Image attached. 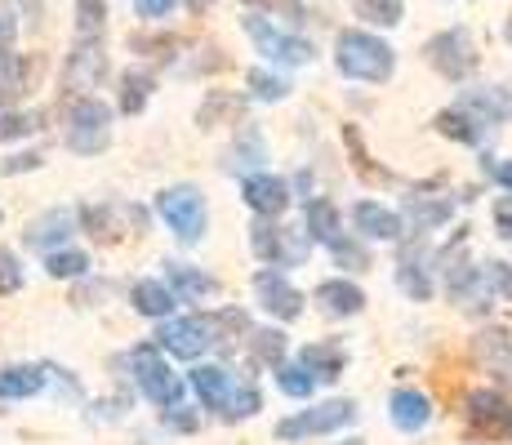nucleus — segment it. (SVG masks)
Instances as JSON below:
<instances>
[{"label": "nucleus", "mask_w": 512, "mask_h": 445, "mask_svg": "<svg viewBox=\"0 0 512 445\" xmlns=\"http://www.w3.org/2000/svg\"><path fill=\"white\" fill-rule=\"evenodd\" d=\"M334 67H339L348 81L379 85L397 72V49L388 41H379L374 32L348 27V32H339V41H334Z\"/></svg>", "instance_id": "f257e3e1"}, {"label": "nucleus", "mask_w": 512, "mask_h": 445, "mask_svg": "<svg viewBox=\"0 0 512 445\" xmlns=\"http://www.w3.org/2000/svg\"><path fill=\"white\" fill-rule=\"evenodd\" d=\"M156 214L165 219V227H170L174 236H179L183 245H196L205 236V196L201 187L192 183H179V187H165L161 196H156Z\"/></svg>", "instance_id": "f03ea898"}, {"label": "nucleus", "mask_w": 512, "mask_h": 445, "mask_svg": "<svg viewBox=\"0 0 512 445\" xmlns=\"http://www.w3.org/2000/svg\"><path fill=\"white\" fill-rule=\"evenodd\" d=\"M245 36H250L254 49H259L268 63H281V67L312 63V41H303V36H294V32H281V27L272 23V18H263V14L245 18Z\"/></svg>", "instance_id": "7ed1b4c3"}, {"label": "nucleus", "mask_w": 512, "mask_h": 445, "mask_svg": "<svg viewBox=\"0 0 512 445\" xmlns=\"http://www.w3.org/2000/svg\"><path fill=\"white\" fill-rule=\"evenodd\" d=\"M112 143V107L98 98H81L72 107V125H67V147L76 156H94Z\"/></svg>", "instance_id": "20e7f679"}, {"label": "nucleus", "mask_w": 512, "mask_h": 445, "mask_svg": "<svg viewBox=\"0 0 512 445\" xmlns=\"http://www.w3.org/2000/svg\"><path fill=\"white\" fill-rule=\"evenodd\" d=\"M428 63L437 67L446 81H464V76L477 72V45H472L468 27H450V32H437L428 45H423Z\"/></svg>", "instance_id": "39448f33"}, {"label": "nucleus", "mask_w": 512, "mask_h": 445, "mask_svg": "<svg viewBox=\"0 0 512 445\" xmlns=\"http://www.w3.org/2000/svg\"><path fill=\"white\" fill-rule=\"evenodd\" d=\"M357 419V405L352 401H326V405H312V410H299L290 419L277 423V437L281 441H299V437H326V432H339Z\"/></svg>", "instance_id": "423d86ee"}, {"label": "nucleus", "mask_w": 512, "mask_h": 445, "mask_svg": "<svg viewBox=\"0 0 512 445\" xmlns=\"http://www.w3.org/2000/svg\"><path fill=\"white\" fill-rule=\"evenodd\" d=\"M161 348L165 352H174V356H183V361H196L210 343H219V321L214 316H165L161 321Z\"/></svg>", "instance_id": "0eeeda50"}, {"label": "nucleus", "mask_w": 512, "mask_h": 445, "mask_svg": "<svg viewBox=\"0 0 512 445\" xmlns=\"http://www.w3.org/2000/svg\"><path fill=\"white\" fill-rule=\"evenodd\" d=\"M250 245H254V254L272 267H294L308 259V250H312V241L303 232H285V227H277L272 219H259L250 227Z\"/></svg>", "instance_id": "6e6552de"}, {"label": "nucleus", "mask_w": 512, "mask_h": 445, "mask_svg": "<svg viewBox=\"0 0 512 445\" xmlns=\"http://www.w3.org/2000/svg\"><path fill=\"white\" fill-rule=\"evenodd\" d=\"M130 370H134L143 397L152 401V405H179L183 383H179V374L165 365V356L156 352V348H139V352H134L130 356Z\"/></svg>", "instance_id": "1a4fd4ad"}, {"label": "nucleus", "mask_w": 512, "mask_h": 445, "mask_svg": "<svg viewBox=\"0 0 512 445\" xmlns=\"http://www.w3.org/2000/svg\"><path fill=\"white\" fill-rule=\"evenodd\" d=\"M468 419L477 432H486V441H512V405L499 392L477 388L468 397Z\"/></svg>", "instance_id": "9d476101"}, {"label": "nucleus", "mask_w": 512, "mask_h": 445, "mask_svg": "<svg viewBox=\"0 0 512 445\" xmlns=\"http://www.w3.org/2000/svg\"><path fill=\"white\" fill-rule=\"evenodd\" d=\"M254 294H259L263 312L277 316V321H294V316L303 312V294L294 290L281 272H259L254 276Z\"/></svg>", "instance_id": "9b49d317"}, {"label": "nucleus", "mask_w": 512, "mask_h": 445, "mask_svg": "<svg viewBox=\"0 0 512 445\" xmlns=\"http://www.w3.org/2000/svg\"><path fill=\"white\" fill-rule=\"evenodd\" d=\"M241 196L254 214H263V219H277V214L290 210V183L277 174H250L241 187Z\"/></svg>", "instance_id": "f8f14e48"}, {"label": "nucleus", "mask_w": 512, "mask_h": 445, "mask_svg": "<svg viewBox=\"0 0 512 445\" xmlns=\"http://www.w3.org/2000/svg\"><path fill=\"white\" fill-rule=\"evenodd\" d=\"M103 76H107L103 45H98V41H81V45L72 49V58H67V72H63L67 89H94Z\"/></svg>", "instance_id": "ddd939ff"}, {"label": "nucleus", "mask_w": 512, "mask_h": 445, "mask_svg": "<svg viewBox=\"0 0 512 445\" xmlns=\"http://www.w3.org/2000/svg\"><path fill=\"white\" fill-rule=\"evenodd\" d=\"M352 223H357V232L366 236V241H397L401 236V214L379 201H361L357 210H352Z\"/></svg>", "instance_id": "4468645a"}, {"label": "nucleus", "mask_w": 512, "mask_h": 445, "mask_svg": "<svg viewBox=\"0 0 512 445\" xmlns=\"http://www.w3.org/2000/svg\"><path fill=\"white\" fill-rule=\"evenodd\" d=\"M388 410H392V423H397L401 432H419V428H428V419H432V401L423 397L419 388H397L388 401Z\"/></svg>", "instance_id": "2eb2a0df"}, {"label": "nucleus", "mask_w": 512, "mask_h": 445, "mask_svg": "<svg viewBox=\"0 0 512 445\" xmlns=\"http://www.w3.org/2000/svg\"><path fill=\"white\" fill-rule=\"evenodd\" d=\"M299 365L312 374V379L330 383L343 374V365H348V352L339 348V343H308V348L299 352Z\"/></svg>", "instance_id": "dca6fc26"}, {"label": "nucleus", "mask_w": 512, "mask_h": 445, "mask_svg": "<svg viewBox=\"0 0 512 445\" xmlns=\"http://www.w3.org/2000/svg\"><path fill=\"white\" fill-rule=\"evenodd\" d=\"M464 112L477 125H504L512 116V98L504 94V89H472V94L464 98Z\"/></svg>", "instance_id": "f3484780"}, {"label": "nucleus", "mask_w": 512, "mask_h": 445, "mask_svg": "<svg viewBox=\"0 0 512 445\" xmlns=\"http://www.w3.org/2000/svg\"><path fill=\"white\" fill-rule=\"evenodd\" d=\"M317 303L330 316H357L361 308H366V294H361L352 281H321L317 285Z\"/></svg>", "instance_id": "a211bd4d"}, {"label": "nucleus", "mask_w": 512, "mask_h": 445, "mask_svg": "<svg viewBox=\"0 0 512 445\" xmlns=\"http://www.w3.org/2000/svg\"><path fill=\"white\" fill-rule=\"evenodd\" d=\"M192 388H196V397H201L205 410H223V401H228V392H232V374L219 370V365H196Z\"/></svg>", "instance_id": "6ab92c4d"}, {"label": "nucleus", "mask_w": 512, "mask_h": 445, "mask_svg": "<svg viewBox=\"0 0 512 445\" xmlns=\"http://www.w3.org/2000/svg\"><path fill=\"white\" fill-rule=\"evenodd\" d=\"M165 276H170V290H174V299H210L214 290H219V281H214L210 272H196V267H187V263H165Z\"/></svg>", "instance_id": "aec40b11"}, {"label": "nucleus", "mask_w": 512, "mask_h": 445, "mask_svg": "<svg viewBox=\"0 0 512 445\" xmlns=\"http://www.w3.org/2000/svg\"><path fill=\"white\" fill-rule=\"evenodd\" d=\"M45 388V370L36 365H5L0 370V401H23Z\"/></svg>", "instance_id": "412c9836"}, {"label": "nucleus", "mask_w": 512, "mask_h": 445, "mask_svg": "<svg viewBox=\"0 0 512 445\" xmlns=\"http://www.w3.org/2000/svg\"><path fill=\"white\" fill-rule=\"evenodd\" d=\"M303 236L308 241H326V245L339 236V210H334V201H326V196L308 201V210H303Z\"/></svg>", "instance_id": "4be33fe9"}, {"label": "nucleus", "mask_w": 512, "mask_h": 445, "mask_svg": "<svg viewBox=\"0 0 512 445\" xmlns=\"http://www.w3.org/2000/svg\"><path fill=\"white\" fill-rule=\"evenodd\" d=\"M67 236H72V214L67 210H49L45 219H36L27 227V245H32V250H54Z\"/></svg>", "instance_id": "5701e85b"}, {"label": "nucleus", "mask_w": 512, "mask_h": 445, "mask_svg": "<svg viewBox=\"0 0 512 445\" xmlns=\"http://www.w3.org/2000/svg\"><path fill=\"white\" fill-rule=\"evenodd\" d=\"M130 303L139 308L143 316H156V321H165V316L174 312V290L165 281H139L130 290Z\"/></svg>", "instance_id": "b1692460"}, {"label": "nucleus", "mask_w": 512, "mask_h": 445, "mask_svg": "<svg viewBox=\"0 0 512 445\" xmlns=\"http://www.w3.org/2000/svg\"><path fill=\"white\" fill-rule=\"evenodd\" d=\"M152 72H125L121 76V112L139 116L147 107V98H152Z\"/></svg>", "instance_id": "393cba45"}, {"label": "nucleus", "mask_w": 512, "mask_h": 445, "mask_svg": "<svg viewBox=\"0 0 512 445\" xmlns=\"http://www.w3.org/2000/svg\"><path fill=\"white\" fill-rule=\"evenodd\" d=\"M477 356H481L486 365H499V370L508 374V370H512V339H508L504 330H486V334L477 339Z\"/></svg>", "instance_id": "a878e982"}, {"label": "nucleus", "mask_w": 512, "mask_h": 445, "mask_svg": "<svg viewBox=\"0 0 512 445\" xmlns=\"http://www.w3.org/2000/svg\"><path fill=\"white\" fill-rule=\"evenodd\" d=\"M450 210H455L450 201H423V196H415V201L406 205V214H410V223H415V232H432L437 223L450 219Z\"/></svg>", "instance_id": "bb28decb"}, {"label": "nucleus", "mask_w": 512, "mask_h": 445, "mask_svg": "<svg viewBox=\"0 0 512 445\" xmlns=\"http://www.w3.org/2000/svg\"><path fill=\"white\" fill-rule=\"evenodd\" d=\"M245 85L254 89V98H263V103H281V98H290V81L277 72H268V67H254L250 76H245Z\"/></svg>", "instance_id": "cd10ccee"}, {"label": "nucleus", "mask_w": 512, "mask_h": 445, "mask_svg": "<svg viewBox=\"0 0 512 445\" xmlns=\"http://www.w3.org/2000/svg\"><path fill=\"white\" fill-rule=\"evenodd\" d=\"M45 267H49V276H58V281H72V276L90 272V254H81V250H49Z\"/></svg>", "instance_id": "c85d7f7f"}, {"label": "nucleus", "mask_w": 512, "mask_h": 445, "mask_svg": "<svg viewBox=\"0 0 512 445\" xmlns=\"http://www.w3.org/2000/svg\"><path fill=\"white\" fill-rule=\"evenodd\" d=\"M103 23H107V0H76V32H81V41H98Z\"/></svg>", "instance_id": "c756f323"}, {"label": "nucleus", "mask_w": 512, "mask_h": 445, "mask_svg": "<svg viewBox=\"0 0 512 445\" xmlns=\"http://www.w3.org/2000/svg\"><path fill=\"white\" fill-rule=\"evenodd\" d=\"M277 383L285 397H294V401H308L312 392H317V379H312L303 365H277Z\"/></svg>", "instance_id": "7c9ffc66"}, {"label": "nucleus", "mask_w": 512, "mask_h": 445, "mask_svg": "<svg viewBox=\"0 0 512 445\" xmlns=\"http://www.w3.org/2000/svg\"><path fill=\"white\" fill-rule=\"evenodd\" d=\"M357 9L361 18H370L379 27H397L406 18V0H357Z\"/></svg>", "instance_id": "2f4dec72"}, {"label": "nucleus", "mask_w": 512, "mask_h": 445, "mask_svg": "<svg viewBox=\"0 0 512 445\" xmlns=\"http://www.w3.org/2000/svg\"><path fill=\"white\" fill-rule=\"evenodd\" d=\"M437 130L446 138H459V143H481V130L468 112H441L437 116Z\"/></svg>", "instance_id": "473e14b6"}, {"label": "nucleus", "mask_w": 512, "mask_h": 445, "mask_svg": "<svg viewBox=\"0 0 512 445\" xmlns=\"http://www.w3.org/2000/svg\"><path fill=\"white\" fill-rule=\"evenodd\" d=\"M41 130V116L32 112H0V143H14V138Z\"/></svg>", "instance_id": "72a5a7b5"}, {"label": "nucleus", "mask_w": 512, "mask_h": 445, "mask_svg": "<svg viewBox=\"0 0 512 445\" xmlns=\"http://www.w3.org/2000/svg\"><path fill=\"white\" fill-rule=\"evenodd\" d=\"M259 405H263V397L254 388H232L228 401H223V419H250Z\"/></svg>", "instance_id": "f704fd0d"}, {"label": "nucleus", "mask_w": 512, "mask_h": 445, "mask_svg": "<svg viewBox=\"0 0 512 445\" xmlns=\"http://www.w3.org/2000/svg\"><path fill=\"white\" fill-rule=\"evenodd\" d=\"M23 89V63L9 54V45H0V98H14Z\"/></svg>", "instance_id": "c9c22d12"}, {"label": "nucleus", "mask_w": 512, "mask_h": 445, "mask_svg": "<svg viewBox=\"0 0 512 445\" xmlns=\"http://www.w3.org/2000/svg\"><path fill=\"white\" fill-rule=\"evenodd\" d=\"M23 290V263H18V254L0 250V294H18Z\"/></svg>", "instance_id": "e433bc0d"}, {"label": "nucleus", "mask_w": 512, "mask_h": 445, "mask_svg": "<svg viewBox=\"0 0 512 445\" xmlns=\"http://www.w3.org/2000/svg\"><path fill=\"white\" fill-rule=\"evenodd\" d=\"M254 352H259V361H277V365H281V356H285V334H281V330L254 334Z\"/></svg>", "instance_id": "4c0bfd02"}, {"label": "nucleus", "mask_w": 512, "mask_h": 445, "mask_svg": "<svg viewBox=\"0 0 512 445\" xmlns=\"http://www.w3.org/2000/svg\"><path fill=\"white\" fill-rule=\"evenodd\" d=\"M397 281H401V290H406V294H415V299H419V303H423V299H428V294H432L428 276H423V272H419V267H415V263H401Z\"/></svg>", "instance_id": "58836bf2"}, {"label": "nucleus", "mask_w": 512, "mask_h": 445, "mask_svg": "<svg viewBox=\"0 0 512 445\" xmlns=\"http://www.w3.org/2000/svg\"><path fill=\"white\" fill-rule=\"evenodd\" d=\"M481 285H495L504 299H512V267L508 263H486L481 267Z\"/></svg>", "instance_id": "ea45409f"}, {"label": "nucleus", "mask_w": 512, "mask_h": 445, "mask_svg": "<svg viewBox=\"0 0 512 445\" xmlns=\"http://www.w3.org/2000/svg\"><path fill=\"white\" fill-rule=\"evenodd\" d=\"M174 5L179 0H134V9H139V18H152V23H161V18L174 14Z\"/></svg>", "instance_id": "a19ab883"}, {"label": "nucleus", "mask_w": 512, "mask_h": 445, "mask_svg": "<svg viewBox=\"0 0 512 445\" xmlns=\"http://www.w3.org/2000/svg\"><path fill=\"white\" fill-rule=\"evenodd\" d=\"M330 250H334V259H348L352 267H366V250H357V245H352V241H339V236H334V241H330Z\"/></svg>", "instance_id": "79ce46f5"}, {"label": "nucleus", "mask_w": 512, "mask_h": 445, "mask_svg": "<svg viewBox=\"0 0 512 445\" xmlns=\"http://www.w3.org/2000/svg\"><path fill=\"white\" fill-rule=\"evenodd\" d=\"M18 32V18H14V5L9 0H0V45H9Z\"/></svg>", "instance_id": "37998d69"}, {"label": "nucleus", "mask_w": 512, "mask_h": 445, "mask_svg": "<svg viewBox=\"0 0 512 445\" xmlns=\"http://www.w3.org/2000/svg\"><path fill=\"white\" fill-rule=\"evenodd\" d=\"M495 227H499V236H508L512 241V196L495 201Z\"/></svg>", "instance_id": "c03bdc74"}, {"label": "nucleus", "mask_w": 512, "mask_h": 445, "mask_svg": "<svg viewBox=\"0 0 512 445\" xmlns=\"http://www.w3.org/2000/svg\"><path fill=\"white\" fill-rule=\"evenodd\" d=\"M161 419L170 423V428H179V432H192V428H196V414H183V405H170Z\"/></svg>", "instance_id": "a18cd8bd"}, {"label": "nucleus", "mask_w": 512, "mask_h": 445, "mask_svg": "<svg viewBox=\"0 0 512 445\" xmlns=\"http://www.w3.org/2000/svg\"><path fill=\"white\" fill-rule=\"evenodd\" d=\"M495 178H499V183H504V187H508V192H512V161H504V165H495Z\"/></svg>", "instance_id": "49530a36"}, {"label": "nucleus", "mask_w": 512, "mask_h": 445, "mask_svg": "<svg viewBox=\"0 0 512 445\" xmlns=\"http://www.w3.org/2000/svg\"><path fill=\"white\" fill-rule=\"evenodd\" d=\"M187 5H192V9H210L214 0H187Z\"/></svg>", "instance_id": "de8ad7c7"}]
</instances>
